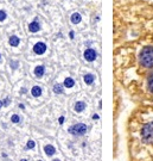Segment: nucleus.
I'll use <instances>...</instances> for the list:
<instances>
[{"label": "nucleus", "mask_w": 153, "mask_h": 161, "mask_svg": "<svg viewBox=\"0 0 153 161\" xmlns=\"http://www.w3.org/2000/svg\"><path fill=\"white\" fill-rule=\"evenodd\" d=\"M11 121H12V123H19L20 122V117L18 115H13L11 117Z\"/></svg>", "instance_id": "obj_18"}, {"label": "nucleus", "mask_w": 153, "mask_h": 161, "mask_svg": "<svg viewBox=\"0 0 153 161\" xmlns=\"http://www.w3.org/2000/svg\"><path fill=\"white\" fill-rule=\"evenodd\" d=\"M3 103H4V105H5V106H7V105L10 104V98H6V99H5V100H4Z\"/></svg>", "instance_id": "obj_21"}, {"label": "nucleus", "mask_w": 153, "mask_h": 161, "mask_svg": "<svg viewBox=\"0 0 153 161\" xmlns=\"http://www.w3.org/2000/svg\"><path fill=\"white\" fill-rule=\"evenodd\" d=\"M70 38H74V31L70 32Z\"/></svg>", "instance_id": "obj_24"}, {"label": "nucleus", "mask_w": 153, "mask_h": 161, "mask_svg": "<svg viewBox=\"0 0 153 161\" xmlns=\"http://www.w3.org/2000/svg\"><path fill=\"white\" fill-rule=\"evenodd\" d=\"M19 42H20V40H19V37H17V36H11L10 37V41H8V43H10L11 47H18Z\"/></svg>", "instance_id": "obj_10"}, {"label": "nucleus", "mask_w": 153, "mask_h": 161, "mask_svg": "<svg viewBox=\"0 0 153 161\" xmlns=\"http://www.w3.org/2000/svg\"><path fill=\"white\" fill-rule=\"evenodd\" d=\"M54 92H55L56 94H62V93H63V86H62L61 84H56V85L54 86Z\"/></svg>", "instance_id": "obj_16"}, {"label": "nucleus", "mask_w": 153, "mask_h": 161, "mask_svg": "<svg viewBox=\"0 0 153 161\" xmlns=\"http://www.w3.org/2000/svg\"><path fill=\"white\" fill-rule=\"evenodd\" d=\"M45 50H46V44H45L44 42H38V43H36L34 47H33V52H34V54H37V55L44 54Z\"/></svg>", "instance_id": "obj_5"}, {"label": "nucleus", "mask_w": 153, "mask_h": 161, "mask_svg": "<svg viewBox=\"0 0 153 161\" xmlns=\"http://www.w3.org/2000/svg\"><path fill=\"white\" fill-rule=\"evenodd\" d=\"M147 87H148V91L153 93V73H151L147 78Z\"/></svg>", "instance_id": "obj_13"}, {"label": "nucleus", "mask_w": 153, "mask_h": 161, "mask_svg": "<svg viewBox=\"0 0 153 161\" xmlns=\"http://www.w3.org/2000/svg\"><path fill=\"white\" fill-rule=\"evenodd\" d=\"M139 62L145 68H153V47H145L140 52Z\"/></svg>", "instance_id": "obj_1"}, {"label": "nucleus", "mask_w": 153, "mask_h": 161, "mask_svg": "<svg viewBox=\"0 0 153 161\" xmlns=\"http://www.w3.org/2000/svg\"><path fill=\"white\" fill-rule=\"evenodd\" d=\"M0 59H1V56H0Z\"/></svg>", "instance_id": "obj_29"}, {"label": "nucleus", "mask_w": 153, "mask_h": 161, "mask_svg": "<svg viewBox=\"0 0 153 161\" xmlns=\"http://www.w3.org/2000/svg\"><path fill=\"white\" fill-rule=\"evenodd\" d=\"M6 19V12L4 10H0V22Z\"/></svg>", "instance_id": "obj_19"}, {"label": "nucleus", "mask_w": 153, "mask_h": 161, "mask_svg": "<svg viewBox=\"0 0 153 161\" xmlns=\"http://www.w3.org/2000/svg\"><path fill=\"white\" fill-rule=\"evenodd\" d=\"M3 105H4V103H3L1 100H0V109H1V106H3Z\"/></svg>", "instance_id": "obj_25"}, {"label": "nucleus", "mask_w": 153, "mask_h": 161, "mask_svg": "<svg viewBox=\"0 0 153 161\" xmlns=\"http://www.w3.org/2000/svg\"><path fill=\"white\" fill-rule=\"evenodd\" d=\"M87 125L83 123H77V124H74L72 127L69 128V132L74 136H82L87 132Z\"/></svg>", "instance_id": "obj_3"}, {"label": "nucleus", "mask_w": 153, "mask_h": 161, "mask_svg": "<svg viewBox=\"0 0 153 161\" xmlns=\"http://www.w3.org/2000/svg\"><path fill=\"white\" fill-rule=\"evenodd\" d=\"M11 65H12V68L16 69L17 66H18V62H17V61H11Z\"/></svg>", "instance_id": "obj_20"}, {"label": "nucleus", "mask_w": 153, "mask_h": 161, "mask_svg": "<svg viewBox=\"0 0 153 161\" xmlns=\"http://www.w3.org/2000/svg\"><path fill=\"white\" fill-rule=\"evenodd\" d=\"M34 146H36L34 141H32V140H29V141H28V143H26V149H33V148H34Z\"/></svg>", "instance_id": "obj_17"}, {"label": "nucleus", "mask_w": 153, "mask_h": 161, "mask_svg": "<svg viewBox=\"0 0 153 161\" xmlns=\"http://www.w3.org/2000/svg\"><path fill=\"white\" fill-rule=\"evenodd\" d=\"M94 75L93 74H85L84 75V78H83V80H84V82L87 84V85H92L93 82H94Z\"/></svg>", "instance_id": "obj_14"}, {"label": "nucleus", "mask_w": 153, "mask_h": 161, "mask_svg": "<svg viewBox=\"0 0 153 161\" xmlns=\"http://www.w3.org/2000/svg\"><path fill=\"white\" fill-rule=\"evenodd\" d=\"M52 161H61V160H59V159H54Z\"/></svg>", "instance_id": "obj_26"}, {"label": "nucleus", "mask_w": 153, "mask_h": 161, "mask_svg": "<svg viewBox=\"0 0 153 161\" xmlns=\"http://www.w3.org/2000/svg\"><path fill=\"white\" fill-rule=\"evenodd\" d=\"M85 109V103L84 102H77L75 105V111L76 112H82V111Z\"/></svg>", "instance_id": "obj_12"}, {"label": "nucleus", "mask_w": 153, "mask_h": 161, "mask_svg": "<svg viewBox=\"0 0 153 161\" xmlns=\"http://www.w3.org/2000/svg\"><path fill=\"white\" fill-rule=\"evenodd\" d=\"M44 73H45L44 66H37V67L34 68V75H36L37 78H42V77L44 75Z\"/></svg>", "instance_id": "obj_7"}, {"label": "nucleus", "mask_w": 153, "mask_h": 161, "mask_svg": "<svg viewBox=\"0 0 153 161\" xmlns=\"http://www.w3.org/2000/svg\"><path fill=\"white\" fill-rule=\"evenodd\" d=\"M70 20H71V23H72V24H79V23H81L82 17H81V15H80V13H77V12H75V13H72V15H71Z\"/></svg>", "instance_id": "obj_9"}, {"label": "nucleus", "mask_w": 153, "mask_h": 161, "mask_svg": "<svg viewBox=\"0 0 153 161\" xmlns=\"http://www.w3.org/2000/svg\"><path fill=\"white\" fill-rule=\"evenodd\" d=\"M20 161H28V160H26V159H21Z\"/></svg>", "instance_id": "obj_27"}, {"label": "nucleus", "mask_w": 153, "mask_h": 161, "mask_svg": "<svg viewBox=\"0 0 153 161\" xmlns=\"http://www.w3.org/2000/svg\"><path fill=\"white\" fill-rule=\"evenodd\" d=\"M44 152L48 156H52L55 153H56V149H55V147L54 146H51V144H48L44 147Z\"/></svg>", "instance_id": "obj_8"}, {"label": "nucleus", "mask_w": 153, "mask_h": 161, "mask_svg": "<svg viewBox=\"0 0 153 161\" xmlns=\"http://www.w3.org/2000/svg\"><path fill=\"white\" fill-rule=\"evenodd\" d=\"M64 123V117H59V124H63Z\"/></svg>", "instance_id": "obj_22"}, {"label": "nucleus", "mask_w": 153, "mask_h": 161, "mask_svg": "<svg viewBox=\"0 0 153 161\" xmlns=\"http://www.w3.org/2000/svg\"><path fill=\"white\" fill-rule=\"evenodd\" d=\"M38 161H42V160H38Z\"/></svg>", "instance_id": "obj_28"}, {"label": "nucleus", "mask_w": 153, "mask_h": 161, "mask_svg": "<svg viewBox=\"0 0 153 161\" xmlns=\"http://www.w3.org/2000/svg\"><path fill=\"white\" fill-rule=\"evenodd\" d=\"M29 30H30L31 32H38V31L41 30V25H39V23H38L37 20H34V22L30 23V25H29Z\"/></svg>", "instance_id": "obj_6"}, {"label": "nucleus", "mask_w": 153, "mask_h": 161, "mask_svg": "<svg viewBox=\"0 0 153 161\" xmlns=\"http://www.w3.org/2000/svg\"><path fill=\"white\" fill-rule=\"evenodd\" d=\"M97 57V53L94 50V49H87V50L84 52V59L87 61H89V62H93V61H95Z\"/></svg>", "instance_id": "obj_4"}, {"label": "nucleus", "mask_w": 153, "mask_h": 161, "mask_svg": "<svg viewBox=\"0 0 153 161\" xmlns=\"http://www.w3.org/2000/svg\"><path fill=\"white\" fill-rule=\"evenodd\" d=\"M74 85H75V81H74V79H71V78H67V79L64 80V86H65V87H68V89H71Z\"/></svg>", "instance_id": "obj_15"}, {"label": "nucleus", "mask_w": 153, "mask_h": 161, "mask_svg": "<svg viewBox=\"0 0 153 161\" xmlns=\"http://www.w3.org/2000/svg\"><path fill=\"white\" fill-rule=\"evenodd\" d=\"M93 119H99V115H94L93 116Z\"/></svg>", "instance_id": "obj_23"}, {"label": "nucleus", "mask_w": 153, "mask_h": 161, "mask_svg": "<svg viewBox=\"0 0 153 161\" xmlns=\"http://www.w3.org/2000/svg\"><path fill=\"white\" fill-rule=\"evenodd\" d=\"M141 139L145 143L153 144V122L145 124L141 129Z\"/></svg>", "instance_id": "obj_2"}, {"label": "nucleus", "mask_w": 153, "mask_h": 161, "mask_svg": "<svg viewBox=\"0 0 153 161\" xmlns=\"http://www.w3.org/2000/svg\"><path fill=\"white\" fill-rule=\"evenodd\" d=\"M31 94L33 95V97H39L41 94H42V89L39 87V86H33L32 87V90H31Z\"/></svg>", "instance_id": "obj_11"}]
</instances>
